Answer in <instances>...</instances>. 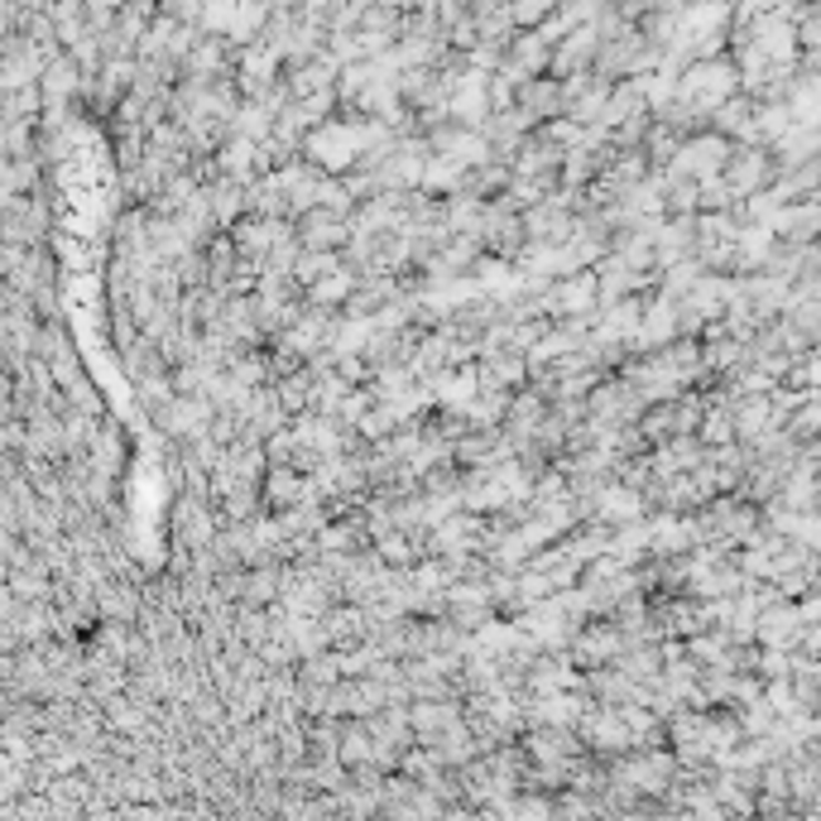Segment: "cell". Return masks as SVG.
<instances>
[{
    "label": "cell",
    "mask_w": 821,
    "mask_h": 821,
    "mask_svg": "<svg viewBox=\"0 0 821 821\" xmlns=\"http://www.w3.org/2000/svg\"><path fill=\"white\" fill-rule=\"evenodd\" d=\"M802 625H807V619L792 610L788 596H783V605L769 601V610L755 615V634H759L763 648H792V644H798V629H802Z\"/></svg>",
    "instance_id": "6da1fadb"
},
{
    "label": "cell",
    "mask_w": 821,
    "mask_h": 821,
    "mask_svg": "<svg viewBox=\"0 0 821 821\" xmlns=\"http://www.w3.org/2000/svg\"><path fill=\"white\" fill-rule=\"evenodd\" d=\"M302 245H312V250H337V245L351 240V216L341 212H322V207H308L302 216Z\"/></svg>",
    "instance_id": "7a4b0ae2"
},
{
    "label": "cell",
    "mask_w": 821,
    "mask_h": 821,
    "mask_svg": "<svg viewBox=\"0 0 821 821\" xmlns=\"http://www.w3.org/2000/svg\"><path fill=\"white\" fill-rule=\"evenodd\" d=\"M720 173H726L720 183H726L735 197H749V193H759V187L769 183V173H773V168H769V158H763V154L755 150V154H726V164H720Z\"/></svg>",
    "instance_id": "3957f363"
},
{
    "label": "cell",
    "mask_w": 821,
    "mask_h": 821,
    "mask_svg": "<svg viewBox=\"0 0 821 821\" xmlns=\"http://www.w3.org/2000/svg\"><path fill=\"white\" fill-rule=\"evenodd\" d=\"M312 500V485L302 481V475L288 466V461H274V466L265 471V504H274V510H288V504H302Z\"/></svg>",
    "instance_id": "277c9868"
},
{
    "label": "cell",
    "mask_w": 821,
    "mask_h": 821,
    "mask_svg": "<svg viewBox=\"0 0 821 821\" xmlns=\"http://www.w3.org/2000/svg\"><path fill=\"white\" fill-rule=\"evenodd\" d=\"M619 648H625V629H610V625H601V629H586V634H576L572 639V654L582 658V663H605V658H619Z\"/></svg>",
    "instance_id": "5b68a950"
},
{
    "label": "cell",
    "mask_w": 821,
    "mask_h": 821,
    "mask_svg": "<svg viewBox=\"0 0 821 821\" xmlns=\"http://www.w3.org/2000/svg\"><path fill=\"white\" fill-rule=\"evenodd\" d=\"M374 553H380L384 567H409V562H413V538H403V533H380V547H374Z\"/></svg>",
    "instance_id": "8992f818"
}]
</instances>
